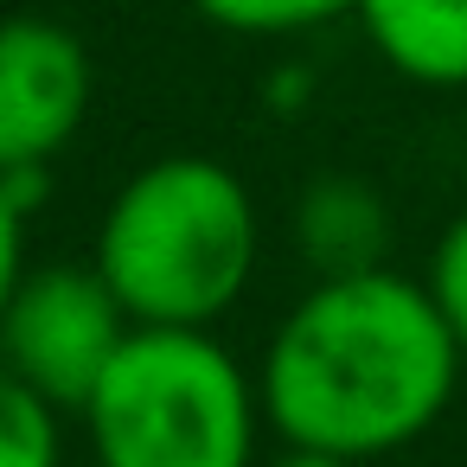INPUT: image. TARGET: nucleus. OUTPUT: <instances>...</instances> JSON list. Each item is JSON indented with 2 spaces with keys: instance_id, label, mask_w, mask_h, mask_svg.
Here are the masks:
<instances>
[{
  "instance_id": "obj_3",
  "label": "nucleus",
  "mask_w": 467,
  "mask_h": 467,
  "mask_svg": "<svg viewBox=\"0 0 467 467\" xmlns=\"http://www.w3.org/2000/svg\"><path fill=\"white\" fill-rule=\"evenodd\" d=\"M97 467H263L256 371L212 327H135L78 410Z\"/></svg>"
},
{
  "instance_id": "obj_1",
  "label": "nucleus",
  "mask_w": 467,
  "mask_h": 467,
  "mask_svg": "<svg viewBox=\"0 0 467 467\" xmlns=\"http://www.w3.org/2000/svg\"><path fill=\"white\" fill-rule=\"evenodd\" d=\"M467 352L422 275L365 269L320 275L269 327L256 390L275 441L384 461L422 441L454 390Z\"/></svg>"
},
{
  "instance_id": "obj_12",
  "label": "nucleus",
  "mask_w": 467,
  "mask_h": 467,
  "mask_svg": "<svg viewBox=\"0 0 467 467\" xmlns=\"http://www.w3.org/2000/svg\"><path fill=\"white\" fill-rule=\"evenodd\" d=\"M263 467H365V461H352V454H327V448H295V441H282Z\"/></svg>"
},
{
  "instance_id": "obj_5",
  "label": "nucleus",
  "mask_w": 467,
  "mask_h": 467,
  "mask_svg": "<svg viewBox=\"0 0 467 467\" xmlns=\"http://www.w3.org/2000/svg\"><path fill=\"white\" fill-rule=\"evenodd\" d=\"M97 103L90 46L46 14L0 20V173L52 167Z\"/></svg>"
},
{
  "instance_id": "obj_2",
  "label": "nucleus",
  "mask_w": 467,
  "mask_h": 467,
  "mask_svg": "<svg viewBox=\"0 0 467 467\" xmlns=\"http://www.w3.org/2000/svg\"><path fill=\"white\" fill-rule=\"evenodd\" d=\"M263 212L237 167L161 154L103 205L90 263L135 327H218L256 282Z\"/></svg>"
},
{
  "instance_id": "obj_8",
  "label": "nucleus",
  "mask_w": 467,
  "mask_h": 467,
  "mask_svg": "<svg viewBox=\"0 0 467 467\" xmlns=\"http://www.w3.org/2000/svg\"><path fill=\"white\" fill-rule=\"evenodd\" d=\"M0 467H65V410L0 365Z\"/></svg>"
},
{
  "instance_id": "obj_4",
  "label": "nucleus",
  "mask_w": 467,
  "mask_h": 467,
  "mask_svg": "<svg viewBox=\"0 0 467 467\" xmlns=\"http://www.w3.org/2000/svg\"><path fill=\"white\" fill-rule=\"evenodd\" d=\"M135 320L97 263H33L0 314V365H14L65 416L90 403Z\"/></svg>"
},
{
  "instance_id": "obj_10",
  "label": "nucleus",
  "mask_w": 467,
  "mask_h": 467,
  "mask_svg": "<svg viewBox=\"0 0 467 467\" xmlns=\"http://www.w3.org/2000/svg\"><path fill=\"white\" fill-rule=\"evenodd\" d=\"M422 282H429V295H435L441 320L454 327V339H461V352H467V212H454V218L441 224V237H435V250H429Z\"/></svg>"
},
{
  "instance_id": "obj_6",
  "label": "nucleus",
  "mask_w": 467,
  "mask_h": 467,
  "mask_svg": "<svg viewBox=\"0 0 467 467\" xmlns=\"http://www.w3.org/2000/svg\"><path fill=\"white\" fill-rule=\"evenodd\" d=\"M288 244L295 256L320 275H365L390 269V205L371 180L358 173H320L295 192L288 212Z\"/></svg>"
},
{
  "instance_id": "obj_11",
  "label": "nucleus",
  "mask_w": 467,
  "mask_h": 467,
  "mask_svg": "<svg viewBox=\"0 0 467 467\" xmlns=\"http://www.w3.org/2000/svg\"><path fill=\"white\" fill-rule=\"evenodd\" d=\"M26 224H33V212L14 199L7 173H0V314H7V301H14V288H20V275L33 269V263H26Z\"/></svg>"
},
{
  "instance_id": "obj_9",
  "label": "nucleus",
  "mask_w": 467,
  "mask_h": 467,
  "mask_svg": "<svg viewBox=\"0 0 467 467\" xmlns=\"http://www.w3.org/2000/svg\"><path fill=\"white\" fill-rule=\"evenodd\" d=\"M192 7L244 39H295L314 26H333L346 14H358V0H192Z\"/></svg>"
},
{
  "instance_id": "obj_7",
  "label": "nucleus",
  "mask_w": 467,
  "mask_h": 467,
  "mask_svg": "<svg viewBox=\"0 0 467 467\" xmlns=\"http://www.w3.org/2000/svg\"><path fill=\"white\" fill-rule=\"evenodd\" d=\"M365 46L422 90H467V0H358Z\"/></svg>"
}]
</instances>
